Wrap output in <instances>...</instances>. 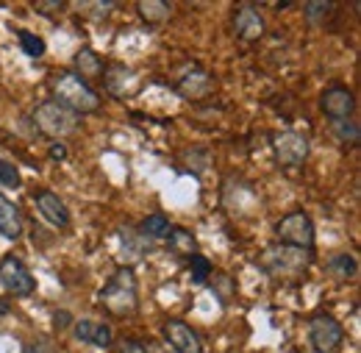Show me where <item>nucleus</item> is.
Returning <instances> with one entry per match:
<instances>
[{
	"label": "nucleus",
	"instance_id": "f257e3e1",
	"mask_svg": "<svg viewBox=\"0 0 361 353\" xmlns=\"http://www.w3.org/2000/svg\"><path fill=\"white\" fill-rule=\"evenodd\" d=\"M53 100L59 103V106H64V109H70L73 114H92V112H97L100 109V97H97V92L84 81V78H78L75 73H59L56 78H53Z\"/></svg>",
	"mask_w": 361,
	"mask_h": 353
},
{
	"label": "nucleus",
	"instance_id": "f03ea898",
	"mask_svg": "<svg viewBox=\"0 0 361 353\" xmlns=\"http://www.w3.org/2000/svg\"><path fill=\"white\" fill-rule=\"evenodd\" d=\"M100 304L114 317H131L134 314L139 306V289H136V275L131 267H120L109 278V284L100 289Z\"/></svg>",
	"mask_w": 361,
	"mask_h": 353
},
{
	"label": "nucleus",
	"instance_id": "7ed1b4c3",
	"mask_svg": "<svg viewBox=\"0 0 361 353\" xmlns=\"http://www.w3.org/2000/svg\"><path fill=\"white\" fill-rule=\"evenodd\" d=\"M312 262V251H303V248H292V245H272L262 253L259 265L270 273L272 278H298L300 273H306V267Z\"/></svg>",
	"mask_w": 361,
	"mask_h": 353
},
{
	"label": "nucleus",
	"instance_id": "20e7f679",
	"mask_svg": "<svg viewBox=\"0 0 361 353\" xmlns=\"http://www.w3.org/2000/svg\"><path fill=\"white\" fill-rule=\"evenodd\" d=\"M34 123H37V128L45 136L59 139V136H67V133H73L78 128V114H73L70 109L59 106L56 100H45V103L37 106Z\"/></svg>",
	"mask_w": 361,
	"mask_h": 353
},
{
	"label": "nucleus",
	"instance_id": "39448f33",
	"mask_svg": "<svg viewBox=\"0 0 361 353\" xmlns=\"http://www.w3.org/2000/svg\"><path fill=\"white\" fill-rule=\"evenodd\" d=\"M275 237H278L281 245L312 251V245H314V222L306 212H292V215H286L275 225Z\"/></svg>",
	"mask_w": 361,
	"mask_h": 353
},
{
	"label": "nucleus",
	"instance_id": "423d86ee",
	"mask_svg": "<svg viewBox=\"0 0 361 353\" xmlns=\"http://www.w3.org/2000/svg\"><path fill=\"white\" fill-rule=\"evenodd\" d=\"M345 340V328L331 314H314L309 320V342L317 353H334Z\"/></svg>",
	"mask_w": 361,
	"mask_h": 353
},
{
	"label": "nucleus",
	"instance_id": "0eeeda50",
	"mask_svg": "<svg viewBox=\"0 0 361 353\" xmlns=\"http://www.w3.org/2000/svg\"><path fill=\"white\" fill-rule=\"evenodd\" d=\"M0 287L14 298H25V295H31L37 289V281H34L31 270L23 265V259L6 256L0 262Z\"/></svg>",
	"mask_w": 361,
	"mask_h": 353
},
{
	"label": "nucleus",
	"instance_id": "6e6552de",
	"mask_svg": "<svg viewBox=\"0 0 361 353\" xmlns=\"http://www.w3.org/2000/svg\"><path fill=\"white\" fill-rule=\"evenodd\" d=\"M272 150H275L278 164H283V167H298V164H303L306 156H309V139L298 131H281L272 136Z\"/></svg>",
	"mask_w": 361,
	"mask_h": 353
},
{
	"label": "nucleus",
	"instance_id": "1a4fd4ad",
	"mask_svg": "<svg viewBox=\"0 0 361 353\" xmlns=\"http://www.w3.org/2000/svg\"><path fill=\"white\" fill-rule=\"evenodd\" d=\"M319 109H322L334 123H336V120H350V114H353V109H356V95L348 87L334 84V87H328L322 92Z\"/></svg>",
	"mask_w": 361,
	"mask_h": 353
},
{
	"label": "nucleus",
	"instance_id": "9d476101",
	"mask_svg": "<svg viewBox=\"0 0 361 353\" xmlns=\"http://www.w3.org/2000/svg\"><path fill=\"white\" fill-rule=\"evenodd\" d=\"M161 334L167 340V345L176 353H203V342L195 334V328L183 320H167L161 325Z\"/></svg>",
	"mask_w": 361,
	"mask_h": 353
},
{
	"label": "nucleus",
	"instance_id": "9b49d317",
	"mask_svg": "<svg viewBox=\"0 0 361 353\" xmlns=\"http://www.w3.org/2000/svg\"><path fill=\"white\" fill-rule=\"evenodd\" d=\"M34 203H37L39 215H42L50 225H56V228H67V225H70V209L64 206V201H61L56 192L39 189V192L34 195Z\"/></svg>",
	"mask_w": 361,
	"mask_h": 353
},
{
	"label": "nucleus",
	"instance_id": "f8f14e48",
	"mask_svg": "<svg viewBox=\"0 0 361 353\" xmlns=\"http://www.w3.org/2000/svg\"><path fill=\"white\" fill-rule=\"evenodd\" d=\"M233 28H236V37L245 40V42H256L262 40L264 34V17L259 8L253 6H239L236 14H233Z\"/></svg>",
	"mask_w": 361,
	"mask_h": 353
},
{
	"label": "nucleus",
	"instance_id": "ddd939ff",
	"mask_svg": "<svg viewBox=\"0 0 361 353\" xmlns=\"http://www.w3.org/2000/svg\"><path fill=\"white\" fill-rule=\"evenodd\" d=\"M73 334L94 348H109L111 345V328L106 323H94V320H78L73 323Z\"/></svg>",
	"mask_w": 361,
	"mask_h": 353
},
{
	"label": "nucleus",
	"instance_id": "4468645a",
	"mask_svg": "<svg viewBox=\"0 0 361 353\" xmlns=\"http://www.w3.org/2000/svg\"><path fill=\"white\" fill-rule=\"evenodd\" d=\"M23 234V217H20V209L0 192V237L6 239H20Z\"/></svg>",
	"mask_w": 361,
	"mask_h": 353
},
{
	"label": "nucleus",
	"instance_id": "2eb2a0df",
	"mask_svg": "<svg viewBox=\"0 0 361 353\" xmlns=\"http://www.w3.org/2000/svg\"><path fill=\"white\" fill-rule=\"evenodd\" d=\"M106 73V64H103V59L94 53V50H90V47H84V50H78L75 53V76L78 78H100Z\"/></svg>",
	"mask_w": 361,
	"mask_h": 353
},
{
	"label": "nucleus",
	"instance_id": "dca6fc26",
	"mask_svg": "<svg viewBox=\"0 0 361 353\" xmlns=\"http://www.w3.org/2000/svg\"><path fill=\"white\" fill-rule=\"evenodd\" d=\"M178 89H180V95H186V97L197 100V97H203V95H209V92H212V78H209L206 73L195 70V73H189V76L180 81Z\"/></svg>",
	"mask_w": 361,
	"mask_h": 353
},
{
	"label": "nucleus",
	"instance_id": "f3484780",
	"mask_svg": "<svg viewBox=\"0 0 361 353\" xmlns=\"http://www.w3.org/2000/svg\"><path fill=\"white\" fill-rule=\"evenodd\" d=\"M167 245L176 253H183V256H195L197 253V242H195L192 231H186V228H170L167 231Z\"/></svg>",
	"mask_w": 361,
	"mask_h": 353
},
{
	"label": "nucleus",
	"instance_id": "a211bd4d",
	"mask_svg": "<svg viewBox=\"0 0 361 353\" xmlns=\"http://www.w3.org/2000/svg\"><path fill=\"white\" fill-rule=\"evenodd\" d=\"M136 11H139V17L145 23H164L173 14V8L167 3H159V0H139L136 3Z\"/></svg>",
	"mask_w": 361,
	"mask_h": 353
},
{
	"label": "nucleus",
	"instance_id": "6ab92c4d",
	"mask_svg": "<svg viewBox=\"0 0 361 353\" xmlns=\"http://www.w3.org/2000/svg\"><path fill=\"white\" fill-rule=\"evenodd\" d=\"M17 37H20V47L25 50V56L39 59L45 53V40L39 34H34V31H17Z\"/></svg>",
	"mask_w": 361,
	"mask_h": 353
},
{
	"label": "nucleus",
	"instance_id": "aec40b11",
	"mask_svg": "<svg viewBox=\"0 0 361 353\" xmlns=\"http://www.w3.org/2000/svg\"><path fill=\"white\" fill-rule=\"evenodd\" d=\"M167 231H170V222H167V217H161V215H150V217H145V222H142V234H147L150 239H164Z\"/></svg>",
	"mask_w": 361,
	"mask_h": 353
},
{
	"label": "nucleus",
	"instance_id": "412c9836",
	"mask_svg": "<svg viewBox=\"0 0 361 353\" xmlns=\"http://www.w3.org/2000/svg\"><path fill=\"white\" fill-rule=\"evenodd\" d=\"M189 273H192V281L195 284H206L209 275H212V262L206 256L195 253V256H189Z\"/></svg>",
	"mask_w": 361,
	"mask_h": 353
},
{
	"label": "nucleus",
	"instance_id": "4be33fe9",
	"mask_svg": "<svg viewBox=\"0 0 361 353\" xmlns=\"http://www.w3.org/2000/svg\"><path fill=\"white\" fill-rule=\"evenodd\" d=\"M328 267H331V273H336L339 278H350V275H356V270H359V265H356V256H350V253L334 256Z\"/></svg>",
	"mask_w": 361,
	"mask_h": 353
},
{
	"label": "nucleus",
	"instance_id": "5701e85b",
	"mask_svg": "<svg viewBox=\"0 0 361 353\" xmlns=\"http://www.w3.org/2000/svg\"><path fill=\"white\" fill-rule=\"evenodd\" d=\"M0 184H6V186H11V189H17V186L23 184L17 167H14L11 162H3V159H0Z\"/></svg>",
	"mask_w": 361,
	"mask_h": 353
},
{
	"label": "nucleus",
	"instance_id": "b1692460",
	"mask_svg": "<svg viewBox=\"0 0 361 353\" xmlns=\"http://www.w3.org/2000/svg\"><path fill=\"white\" fill-rule=\"evenodd\" d=\"M334 128L339 133V139H345V142H359V126L353 123V120H336L334 123Z\"/></svg>",
	"mask_w": 361,
	"mask_h": 353
},
{
	"label": "nucleus",
	"instance_id": "393cba45",
	"mask_svg": "<svg viewBox=\"0 0 361 353\" xmlns=\"http://www.w3.org/2000/svg\"><path fill=\"white\" fill-rule=\"evenodd\" d=\"M328 11H331V3H306V17H309V23H312V25L319 23Z\"/></svg>",
	"mask_w": 361,
	"mask_h": 353
},
{
	"label": "nucleus",
	"instance_id": "a878e982",
	"mask_svg": "<svg viewBox=\"0 0 361 353\" xmlns=\"http://www.w3.org/2000/svg\"><path fill=\"white\" fill-rule=\"evenodd\" d=\"M114 353H150V351H147V345H142L139 340H123Z\"/></svg>",
	"mask_w": 361,
	"mask_h": 353
},
{
	"label": "nucleus",
	"instance_id": "bb28decb",
	"mask_svg": "<svg viewBox=\"0 0 361 353\" xmlns=\"http://www.w3.org/2000/svg\"><path fill=\"white\" fill-rule=\"evenodd\" d=\"M34 8H37V11H42V14H59V11L64 8V3H61V0H53V3L39 0V3H34Z\"/></svg>",
	"mask_w": 361,
	"mask_h": 353
},
{
	"label": "nucleus",
	"instance_id": "cd10ccee",
	"mask_svg": "<svg viewBox=\"0 0 361 353\" xmlns=\"http://www.w3.org/2000/svg\"><path fill=\"white\" fill-rule=\"evenodd\" d=\"M64 156H67V148L61 142H53L50 145V159H64Z\"/></svg>",
	"mask_w": 361,
	"mask_h": 353
},
{
	"label": "nucleus",
	"instance_id": "c85d7f7f",
	"mask_svg": "<svg viewBox=\"0 0 361 353\" xmlns=\"http://www.w3.org/2000/svg\"><path fill=\"white\" fill-rule=\"evenodd\" d=\"M67 323H70V314H67V311L56 314V325H67Z\"/></svg>",
	"mask_w": 361,
	"mask_h": 353
},
{
	"label": "nucleus",
	"instance_id": "c756f323",
	"mask_svg": "<svg viewBox=\"0 0 361 353\" xmlns=\"http://www.w3.org/2000/svg\"><path fill=\"white\" fill-rule=\"evenodd\" d=\"M8 304H6V301H3V298H0V317H3V314H8Z\"/></svg>",
	"mask_w": 361,
	"mask_h": 353
},
{
	"label": "nucleus",
	"instance_id": "7c9ffc66",
	"mask_svg": "<svg viewBox=\"0 0 361 353\" xmlns=\"http://www.w3.org/2000/svg\"><path fill=\"white\" fill-rule=\"evenodd\" d=\"M25 353H39L37 348H25Z\"/></svg>",
	"mask_w": 361,
	"mask_h": 353
}]
</instances>
